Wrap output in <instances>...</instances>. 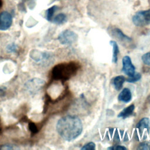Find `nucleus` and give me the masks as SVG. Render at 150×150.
<instances>
[{"label": "nucleus", "mask_w": 150, "mask_h": 150, "mask_svg": "<svg viewBox=\"0 0 150 150\" xmlns=\"http://www.w3.org/2000/svg\"><path fill=\"white\" fill-rule=\"evenodd\" d=\"M56 130L63 139L71 141L81 134L83 125L78 117L67 115L59 120L56 124Z\"/></svg>", "instance_id": "nucleus-1"}, {"label": "nucleus", "mask_w": 150, "mask_h": 150, "mask_svg": "<svg viewBox=\"0 0 150 150\" xmlns=\"http://www.w3.org/2000/svg\"><path fill=\"white\" fill-rule=\"evenodd\" d=\"M78 70V65L76 63L70 62L61 63L54 66L52 71L54 79L66 80L73 76Z\"/></svg>", "instance_id": "nucleus-2"}, {"label": "nucleus", "mask_w": 150, "mask_h": 150, "mask_svg": "<svg viewBox=\"0 0 150 150\" xmlns=\"http://www.w3.org/2000/svg\"><path fill=\"white\" fill-rule=\"evenodd\" d=\"M132 22L137 26L150 25V9L137 12L132 17Z\"/></svg>", "instance_id": "nucleus-3"}, {"label": "nucleus", "mask_w": 150, "mask_h": 150, "mask_svg": "<svg viewBox=\"0 0 150 150\" xmlns=\"http://www.w3.org/2000/svg\"><path fill=\"white\" fill-rule=\"evenodd\" d=\"M77 35L69 29H66L62 32L58 36V40L62 45H71L77 40Z\"/></svg>", "instance_id": "nucleus-4"}, {"label": "nucleus", "mask_w": 150, "mask_h": 150, "mask_svg": "<svg viewBox=\"0 0 150 150\" xmlns=\"http://www.w3.org/2000/svg\"><path fill=\"white\" fill-rule=\"evenodd\" d=\"M45 81L39 78H33L28 80L25 84L26 90L31 94L37 93L44 85Z\"/></svg>", "instance_id": "nucleus-5"}, {"label": "nucleus", "mask_w": 150, "mask_h": 150, "mask_svg": "<svg viewBox=\"0 0 150 150\" xmlns=\"http://www.w3.org/2000/svg\"><path fill=\"white\" fill-rule=\"evenodd\" d=\"M108 32L110 34L117 39L121 43H124V45H129L132 42V39L128 36L125 35L119 28L116 27H110L108 28Z\"/></svg>", "instance_id": "nucleus-6"}, {"label": "nucleus", "mask_w": 150, "mask_h": 150, "mask_svg": "<svg viewBox=\"0 0 150 150\" xmlns=\"http://www.w3.org/2000/svg\"><path fill=\"white\" fill-rule=\"evenodd\" d=\"M12 16L8 11L0 13V30H6L12 25Z\"/></svg>", "instance_id": "nucleus-7"}, {"label": "nucleus", "mask_w": 150, "mask_h": 150, "mask_svg": "<svg viewBox=\"0 0 150 150\" xmlns=\"http://www.w3.org/2000/svg\"><path fill=\"white\" fill-rule=\"evenodd\" d=\"M135 67L132 64L129 56H124L122 59V71L125 74L131 77L135 74Z\"/></svg>", "instance_id": "nucleus-8"}, {"label": "nucleus", "mask_w": 150, "mask_h": 150, "mask_svg": "<svg viewBox=\"0 0 150 150\" xmlns=\"http://www.w3.org/2000/svg\"><path fill=\"white\" fill-rule=\"evenodd\" d=\"M118 100L123 103H128L131 100L132 94L131 90L128 88H124L118 95Z\"/></svg>", "instance_id": "nucleus-9"}, {"label": "nucleus", "mask_w": 150, "mask_h": 150, "mask_svg": "<svg viewBox=\"0 0 150 150\" xmlns=\"http://www.w3.org/2000/svg\"><path fill=\"white\" fill-rule=\"evenodd\" d=\"M137 127L141 133H142L145 129L149 131L150 129V120L146 117L142 118L138 123Z\"/></svg>", "instance_id": "nucleus-10"}, {"label": "nucleus", "mask_w": 150, "mask_h": 150, "mask_svg": "<svg viewBox=\"0 0 150 150\" xmlns=\"http://www.w3.org/2000/svg\"><path fill=\"white\" fill-rule=\"evenodd\" d=\"M135 106L134 104H131L129 105L128 107H126L125 108L123 109L118 115V118H126L130 116L134 111Z\"/></svg>", "instance_id": "nucleus-11"}, {"label": "nucleus", "mask_w": 150, "mask_h": 150, "mask_svg": "<svg viewBox=\"0 0 150 150\" xmlns=\"http://www.w3.org/2000/svg\"><path fill=\"white\" fill-rule=\"evenodd\" d=\"M125 81V78L123 76H118L114 78L112 80V84L115 89L117 91H119L121 89L123 83Z\"/></svg>", "instance_id": "nucleus-12"}, {"label": "nucleus", "mask_w": 150, "mask_h": 150, "mask_svg": "<svg viewBox=\"0 0 150 150\" xmlns=\"http://www.w3.org/2000/svg\"><path fill=\"white\" fill-rule=\"evenodd\" d=\"M110 44L112 47V61L113 63H116L118 60V54L119 53V47L116 42L114 40H111Z\"/></svg>", "instance_id": "nucleus-13"}, {"label": "nucleus", "mask_w": 150, "mask_h": 150, "mask_svg": "<svg viewBox=\"0 0 150 150\" xmlns=\"http://www.w3.org/2000/svg\"><path fill=\"white\" fill-rule=\"evenodd\" d=\"M52 21L55 24L62 25L67 21V16L64 13H60L55 16Z\"/></svg>", "instance_id": "nucleus-14"}, {"label": "nucleus", "mask_w": 150, "mask_h": 150, "mask_svg": "<svg viewBox=\"0 0 150 150\" xmlns=\"http://www.w3.org/2000/svg\"><path fill=\"white\" fill-rule=\"evenodd\" d=\"M58 7L56 5H54L49 9H47L46 11V19L48 21H52L53 18V15L55 12L57 11Z\"/></svg>", "instance_id": "nucleus-15"}, {"label": "nucleus", "mask_w": 150, "mask_h": 150, "mask_svg": "<svg viewBox=\"0 0 150 150\" xmlns=\"http://www.w3.org/2000/svg\"><path fill=\"white\" fill-rule=\"evenodd\" d=\"M137 149L141 150H150V141H145L140 143Z\"/></svg>", "instance_id": "nucleus-16"}, {"label": "nucleus", "mask_w": 150, "mask_h": 150, "mask_svg": "<svg viewBox=\"0 0 150 150\" xmlns=\"http://www.w3.org/2000/svg\"><path fill=\"white\" fill-rule=\"evenodd\" d=\"M142 60L145 64L150 66V52H147L142 55Z\"/></svg>", "instance_id": "nucleus-17"}, {"label": "nucleus", "mask_w": 150, "mask_h": 150, "mask_svg": "<svg viewBox=\"0 0 150 150\" xmlns=\"http://www.w3.org/2000/svg\"><path fill=\"white\" fill-rule=\"evenodd\" d=\"M19 149V147H17L16 145H12V144H5L4 145H2L0 146V149H7V150H9V149Z\"/></svg>", "instance_id": "nucleus-18"}, {"label": "nucleus", "mask_w": 150, "mask_h": 150, "mask_svg": "<svg viewBox=\"0 0 150 150\" xmlns=\"http://www.w3.org/2000/svg\"><path fill=\"white\" fill-rule=\"evenodd\" d=\"M81 149L84 150H94L96 149V145L94 142H90L85 144Z\"/></svg>", "instance_id": "nucleus-19"}, {"label": "nucleus", "mask_w": 150, "mask_h": 150, "mask_svg": "<svg viewBox=\"0 0 150 150\" xmlns=\"http://www.w3.org/2000/svg\"><path fill=\"white\" fill-rule=\"evenodd\" d=\"M141 78V75L139 73H135V74L132 77H131L130 78L128 79L127 81L129 83H134L139 80Z\"/></svg>", "instance_id": "nucleus-20"}, {"label": "nucleus", "mask_w": 150, "mask_h": 150, "mask_svg": "<svg viewBox=\"0 0 150 150\" xmlns=\"http://www.w3.org/2000/svg\"><path fill=\"white\" fill-rule=\"evenodd\" d=\"M18 49L17 45L15 43H12L11 44H9L6 47V50L8 52L13 53L16 52Z\"/></svg>", "instance_id": "nucleus-21"}, {"label": "nucleus", "mask_w": 150, "mask_h": 150, "mask_svg": "<svg viewBox=\"0 0 150 150\" xmlns=\"http://www.w3.org/2000/svg\"><path fill=\"white\" fill-rule=\"evenodd\" d=\"M108 149H116V150H124V149H127V148L124 146H121V145H116V146H112L111 147H108Z\"/></svg>", "instance_id": "nucleus-22"}, {"label": "nucleus", "mask_w": 150, "mask_h": 150, "mask_svg": "<svg viewBox=\"0 0 150 150\" xmlns=\"http://www.w3.org/2000/svg\"><path fill=\"white\" fill-rule=\"evenodd\" d=\"M29 128H30V130L32 132H36V125L33 123H30L29 124Z\"/></svg>", "instance_id": "nucleus-23"}, {"label": "nucleus", "mask_w": 150, "mask_h": 150, "mask_svg": "<svg viewBox=\"0 0 150 150\" xmlns=\"http://www.w3.org/2000/svg\"><path fill=\"white\" fill-rule=\"evenodd\" d=\"M1 4H2V3H1V1L0 0V6L1 5Z\"/></svg>", "instance_id": "nucleus-24"}]
</instances>
